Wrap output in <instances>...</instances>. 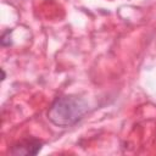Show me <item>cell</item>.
I'll use <instances>...</instances> for the list:
<instances>
[{
  "label": "cell",
  "instance_id": "cell-1",
  "mask_svg": "<svg viewBox=\"0 0 156 156\" xmlns=\"http://www.w3.org/2000/svg\"><path fill=\"white\" fill-rule=\"evenodd\" d=\"M88 111V104L77 96H61L48 111L49 121L57 127H69L78 122Z\"/></svg>",
  "mask_w": 156,
  "mask_h": 156
},
{
  "label": "cell",
  "instance_id": "cell-2",
  "mask_svg": "<svg viewBox=\"0 0 156 156\" xmlns=\"http://www.w3.org/2000/svg\"><path fill=\"white\" fill-rule=\"evenodd\" d=\"M40 149H41V143L39 140L30 139V140L21 141L18 145L13 146L11 152L15 155H35L40 151Z\"/></svg>",
  "mask_w": 156,
  "mask_h": 156
}]
</instances>
